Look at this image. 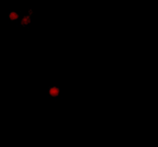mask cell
<instances>
[{
    "mask_svg": "<svg viewBox=\"0 0 158 147\" xmlns=\"http://www.w3.org/2000/svg\"><path fill=\"white\" fill-rule=\"evenodd\" d=\"M9 18H10L11 20H18V18H19L20 16L18 15V13H16V12L11 11V12H9Z\"/></svg>",
    "mask_w": 158,
    "mask_h": 147,
    "instance_id": "cell-3",
    "label": "cell"
},
{
    "mask_svg": "<svg viewBox=\"0 0 158 147\" xmlns=\"http://www.w3.org/2000/svg\"><path fill=\"white\" fill-rule=\"evenodd\" d=\"M31 14H33V11L30 10V11H29V14L26 15V16H24V17L22 18V20H21V26H26V25H28L30 22H31V16H32Z\"/></svg>",
    "mask_w": 158,
    "mask_h": 147,
    "instance_id": "cell-1",
    "label": "cell"
},
{
    "mask_svg": "<svg viewBox=\"0 0 158 147\" xmlns=\"http://www.w3.org/2000/svg\"><path fill=\"white\" fill-rule=\"evenodd\" d=\"M49 95L51 96V97H57L58 95H59V93H60V89H59V88H57V87H52V88H49Z\"/></svg>",
    "mask_w": 158,
    "mask_h": 147,
    "instance_id": "cell-2",
    "label": "cell"
}]
</instances>
